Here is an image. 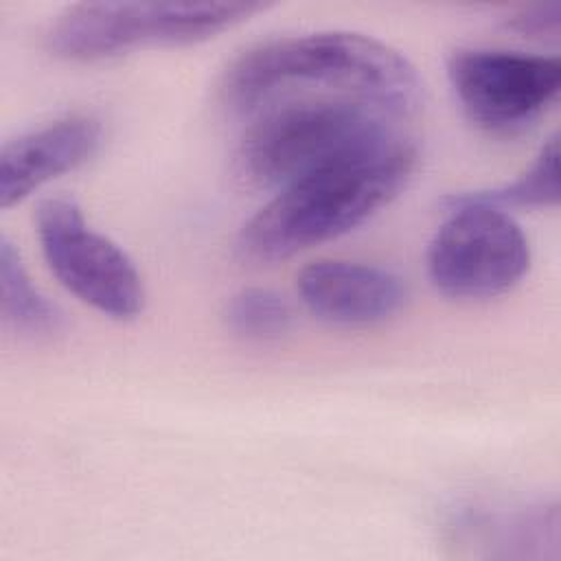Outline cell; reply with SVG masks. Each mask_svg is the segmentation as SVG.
Masks as SVG:
<instances>
[{
    "label": "cell",
    "instance_id": "1",
    "mask_svg": "<svg viewBox=\"0 0 561 561\" xmlns=\"http://www.w3.org/2000/svg\"><path fill=\"white\" fill-rule=\"evenodd\" d=\"M219 94L239 116L294 96H353L410 118L421 103L414 66L388 44L348 31L261 42L224 72Z\"/></svg>",
    "mask_w": 561,
    "mask_h": 561
},
{
    "label": "cell",
    "instance_id": "6",
    "mask_svg": "<svg viewBox=\"0 0 561 561\" xmlns=\"http://www.w3.org/2000/svg\"><path fill=\"white\" fill-rule=\"evenodd\" d=\"M35 221L42 254L70 294L116 320L140 313L145 287L134 261L85 224L75 199L66 195L44 199Z\"/></svg>",
    "mask_w": 561,
    "mask_h": 561
},
{
    "label": "cell",
    "instance_id": "5",
    "mask_svg": "<svg viewBox=\"0 0 561 561\" xmlns=\"http://www.w3.org/2000/svg\"><path fill=\"white\" fill-rule=\"evenodd\" d=\"M447 219L427 248L436 289L454 298H489L511 289L530 265L528 239L504 208L445 199Z\"/></svg>",
    "mask_w": 561,
    "mask_h": 561
},
{
    "label": "cell",
    "instance_id": "10",
    "mask_svg": "<svg viewBox=\"0 0 561 561\" xmlns=\"http://www.w3.org/2000/svg\"><path fill=\"white\" fill-rule=\"evenodd\" d=\"M0 313L4 324L24 337H48L64 324L59 309L31 283L7 234L0 237Z\"/></svg>",
    "mask_w": 561,
    "mask_h": 561
},
{
    "label": "cell",
    "instance_id": "2",
    "mask_svg": "<svg viewBox=\"0 0 561 561\" xmlns=\"http://www.w3.org/2000/svg\"><path fill=\"white\" fill-rule=\"evenodd\" d=\"M414 138L327 164L278 193L241 228L237 248L250 261H278L364 224L410 180Z\"/></svg>",
    "mask_w": 561,
    "mask_h": 561
},
{
    "label": "cell",
    "instance_id": "3",
    "mask_svg": "<svg viewBox=\"0 0 561 561\" xmlns=\"http://www.w3.org/2000/svg\"><path fill=\"white\" fill-rule=\"evenodd\" d=\"M248 118L237 169L263 188H283L337 160L410 138L405 116L353 96H294Z\"/></svg>",
    "mask_w": 561,
    "mask_h": 561
},
{
    "label": "cell",
    "instance_id": "8",
    "mask_svg": "<svg viewBox=\"0 0 561 561\" xmlns=\"http://www.w3.org/2000/svg\"><path fill=\"white\" fill-rule=\"evenodd\" d=\"M298 294L311 313L331 324L366 327L399 311L405 285L377 265L316 261L298 274Z\"/></svg>",
    "mask_w": 561,
    "mask_h": 561
},
{
    "label": "cell",
    "instance_id": "7",
    "mask_svg": "<svg viewBox=\"0 0 561 561\" xmlns=\"http://www.w3.org/2000/svg\"><path fill=\"white\" fill-rule=\"evenodd\" d=\"M447 77L467 116L489 131H515L533 123L561 90V61L497 48H460Z\"/></svg>",
    "mask_w": 561,
    "mask_h": 561
},
{
    "label": "cell",
    "instance_id": "9",
    "mask_svg": "<svg viewBox=\"0 0 561 561\" xmlns=\"http://www.w3.org/2000/svg\"><path fill=\"white\" fill-rule=\"evenodd\" d=\"M101 134L94 116L70 114L7 140L0 151V206L22 202L48 180L85 162Z\"/></svg>",
    "mask_w": 561,
    "mask_h": 561
},
{
    "label": "cell",
    "instance_id": "13",
    "mask_svg": "<svg viewBox=\"0 0 561 561\" xmlns=\"http://www.w3.org/2000/svg\"><path fill=\"white\" fill-rule=\"evenodd\" d=\"M506 26L524 37H530V39L559 42L561 4L557 0H552V2H539V4L524 7L508 18Z\"/></svg>",
    "mask_w": 561,
    "mask_h": 561
},
{
    "label": "cell",
    "instance_id": "11",
    "mask_svg": "<svg viewBox=\"0 0 561 561\" xmlns=\"http://www.w3.org/2000/svg\"><path fill=\"white\" fill-rule=\"evenodd\" d=\"M460 202L486 204L495 208L504 206H557L559 202V138L552 136L539 149L530 167L515 178L511 184L489 188V191H469L460 195H449Z\"/></svg>",
    "mask_w": 561,
    "mask_h": 561
},
{
    "label": "cell",
    "instance_id": "4",
    "mask_svg": "<svg viewBox=\"0 0 561 561\" xmlns=\"http://www.w3.org/2000/svg\"><path fill=\"white\" fill-rule=\"evenodd\" d=\"M261 9V2H81L57 15L46 46L64 59L96 61L142 46L195 44Z\"/></svg>",
    "mask_w": 561,
    "mask_h": 561
},
{
    "label": "cell",
    "instance_id": "12",
    "mask_svg": "<svg viewBox=\"0 0 561 561\" xmlns=\"http://www.w3.org/2000/svg\"><path fill=\"white\" fill-rule=\"evenodd\" d=\"M228 327L245 340H274L291 324V309L287 300L263 287H248L237 291L226 305Z\"/></svg>",
    "mask_w": 561,
    "mask_h": 561
}]
</instances>
